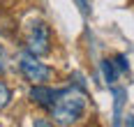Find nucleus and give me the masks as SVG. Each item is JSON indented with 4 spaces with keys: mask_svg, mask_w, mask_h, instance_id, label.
<instances>
[{
    "mask_svg": "<svg viewBox=\"0 0 134 127\" xmlns=\"http://www.w3.org/2000/svg\"><path fill=\"white\" fill-rule=\"evenodd\" d=\"M86 106H88V99L81 93L79 88L74 85H67V88H58L55 93V99L49 109V116H51V125H76L81 118L86 116Z\"/></svg>",
    "mask_w": 134,
    "mask_h": 127,
    "instance_id": "1",
    "label": "nucleus"
},
{
    "mask_svg": "<svg viewBox=\"0 0 134 127\" xmlns=\"http://www.w3.org/2000/svg\"><path fill=\"white\" fill-rule=\"evenodd\" d=\"M19 70H21V76L26 79L30 85H37V83H46L51 79L53 70L49 65H44L37 56H32L30 51H23L19 56Z\"/></svg>",
    "mask_w": 134,
    "mask_h": 127,
    "instance_id": "2",
    "label": "nucleus"
},
{
    "mask_svg": "<svg viewBox=\"0 0 134 127\" xmlns=\"http://www.w3.org/2000/svg\"><path fill=\"white\" fill-rule=\"evenodd\" d=\"M51 28L44 21H32L28 28V37H26V51H30L32 56H49L51 53Z\"/></svg>",
    "mask_w": 134,
    "mask_h": 127,
    "instance_id": "3",
    "label": "nucleus"
},
{
    "mask_svg": "<svg viewBox=\"0 0 134 127\" xmlns=\"http://www.w3.org/2000/svg\"><path fill=\"white\" fill-rule=\"evenodd\" d=\"M55 88H51V85H46V83H37V85H32L30 90H28V99L35 104V106H40V109H44V111H49L51 109V104H53V99H55Z\"/></svg>",
    "mask_w": 134,
    "mask_h": 127,
    "instance_id": "4",
    "label": "nucleus"
},
{
    "mask_svg": "<svg viewBox=\"0 0 134 127\" xmlns=\"http://www.w3.org/2000/svg\"><path fill=\"white\" fill-rule=\"evenodd\" d=\"M99 67H102V76H104V81H107L109 85H113V83H116V79H118V74H120V70L116 67V62L109 60V58H104Z\"/></svg>",
    "mask_w": 134,
    "mask_h": 127,
    "instance_id": "5",
    "label": "nucleus"
},
{
    "mask_svg": "<svg viewBox=\"0 0 134 127\" xmlns=\"http://www.w3.org/2000/svg\"><path fill=\"white\" fill-rule=\"evenodd\" d=\"M125 88H113V97H116V125L120 123L118 118H120V109H122V102H125Z\"/></svg>",
    "mask_w": 134,
    "mask_h": 127,
    "instance_id": "6",
    "label": "nucleus"
},
{
    "mask_svg": "<svg viewBox=\"0 0 134 127\" xmlns=\"http://www.w3.org/2000/svg\"><path fill=\"white\" fill-rule=\"evenodd\" d=\"M9 102H12V90H9V85L2 83L0 81V111L2 109H7L9 106Z\"/></svg>",
    "mask_w": 134,
    "mask_h": 127,
    "instance_id": "7",
    "label": "nucleus"
},
{
    "mask_svg": "<svg viewBox=\"0 0 134 127\" xmlns=\"http://www.w3.org/2000/svg\"><path fill=\"white\" fill-rule=\"evenodd\" d=\"M113 62H116V67L120 72H127L130 70V60H127V56H122V53H118V56L113 58Z\"/></svg>",
    "mask_w": 134,
    "mask_h": 127,
    "instance_id": "8",
    "label": "nucleus"
},
{
    "mask_svg": "<svg viewBox=\"0 0 134 127\" xmlns=\"http://www.w3.org/2000/svg\"><path fill=\"white\" fill-rule=\"evenodd\" d=\"M7 70V56H5V49H2V44H0V74Z\"/></svg>",
    "mask_w": 134,
    "mask_h": 127,
    "instance_id": "9",
    "label": "nucleus"
},
{
    "mask_svg": "<svg viewBox=\"0 0 134 127\" xmlns=\"http://www.w3.org/2000/svg\"><path fill=\"white\" fill-rule=\"evenodd\" d=\"M125 125H130V127H134V116H127V118H125Z\"/></svg>",
    "mask_w": 134,
    "mask_h": 127,
    "instance_id": "10",
    "label": "nucleus"
}]
</instances>
